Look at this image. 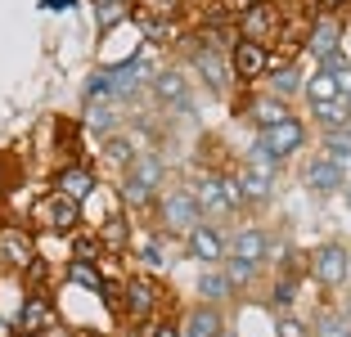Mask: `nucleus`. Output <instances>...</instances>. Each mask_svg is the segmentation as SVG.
Returning a JSON list of instances; mask_svg holds the SVG:
<instances>
[{"mask_svg":"<svg viewBox=\"0 0 351 337\" xmlns=\"http://www.w3.org/2000/svg\"><path fill=\"white\" fill-rule=\"evenodd\" d=\"M302 86H306V72H302L298 63H275V68H270V77H266V90L275 95V99H284V103L298 99Z\"/></svg>","mask_w":351,"mask_h":337,"instance_id":"nucleus-24","label":"nucleus"},{"mask_svg":"<svg viewBox=\"0 0 351 337\" xmlns=\"http://www.w3.org/2000/svg\"><path fill=\"white\" fill-rule=\"evenodd\" d=\"M145 153V149H140V144L131 140V135H108V140H104V149H99V158H104V166H113V171H126V166L135 162V158Z\"/></svg>","mask_w":351,"mask_h":337,"instance_id":"nucleus-25","label":"nucleus"},{"mask_svg":"<svg viewBox=\"0 0 351 337\" xmlns=\"http://www.w3.org/2000/svg\"><path fill=\"white\" fill-rule=\"evenodd\" d=\"M226 310L221 306H207V301H189L180 310V337H221L226 333Z\"/></svg>","mask_w":351,"mask_h":337,"instance_id":"nucleus-18","label":"nucleus"},{"mask_svg":"<svg viewBox=\"0 0 351 337\" xmlns=\"http://www.w3.org/2000/svg\"><path fill=\"white\" fill-rule=\"evenodd\" d=\"M306 279L320 292H342L351 284V247L347 243H315L306 252Z\"/></svg>","mask_w":351,"mask_h":337,"instance_id":"nucleus-5","label":"nucleus"},{"mask_svg":"<svg viewBox=\"0 0 351 337\" xmlns=\"http://www.w3.org/2000/svg\"><path fill=\"white\" fill-rule=\"evenodd\" d=\"M185 256L189 261H198V266H226L230 256V225L221 221H198L194 229L185 234Z\"/></svg>","mask_w":351,"mask_h":337,"instance_id":"nucleus-8","label":"nucleus"},{"mask_svg":"<svg viewBox=\"0 0 351 337\" xmlns=\"http://www.w3.org/2000/svg\"><path fill=\"white\" fill-rule=\"evenodd\" d=\"M279 175H284V166H279L275 158L261 149V144H252V149H248V162H243V171H234L239 194H243V212H248V207H266L270 198H275Z\"/></svg>","mask_w":351,"mask_h":337,"instance_id":"nucleus-2","label":"nucleus"},{"mask_svg":"<svg viewBox=\"0 0 351 337\" xmlns=\"http://www.w3.org/2000/svg\"><path fill=\"white\" fill-rule=\"evenodd\" d=\"M226 279H230V288L234 292H243V288H252L261 279V266H252V261H239V256H226Z\"/></svg>","mask_w":351,"mask_h":337,"instance_id":"nucleus-33","label":"nucleus"},{"mask_svg":"<svg viewBox=\"0 0 351 337\" xmlns=\"http://www.w3.org/2000/svg\"><path fill=\"white\" fill-rule=\"evenodd\" d=\"M68 261H95L99 266L104 261V243L95 229H77V234H68Z\"/></svg>","mask_w":351,"mask_h":337,"instance_id":"nucleus-30","label":"nucleus"},{"mask_svg":"<svg viewBox=\"0 0 351 337\" xmlns=\"http://www.w3.org/2000/svg\"><path fill=\"white\" fill-rule=\"evenodd\" d=\"M342 194H347V203H351V175H347V189H342Z\"/></svg>","mask_w":351,"mask_h":337,"instance_id":"nucleus-40","label":"nucleus"},{"mask_svg":"<svg viewBox=\"0 0 351 337\" xmlns=\"http://www.w3.org/2000/svg\"><path fill=\"white\" fill-rule=\"evenodd\" d=\"M270 252H275V238L261 225H230V256L252 261V266H270Z\"/></svg>","mask_w":351,"mask_h":337,"instance_id":"nucleus-13","label":"nucleus"},{"mask_svg":"<svg viewBox=\"0 0 351 337\" xmlns=\"http://www.w3.org/2000/svg\"><path fill=\"white\" fill-rule=\"evenodd\" d=\"M95 234H99V243H104V256H122V252H131V216L126 212H113L108 221H99L95 225Z\"/></svg>","mask_w":351,"mask_h":337,"instance_id":"nucleus-22","label":"nucleus"},{"mask_svg":"<svg viewBox=\"0 0 351 337\" xmlns=\"http://www.w3.org/2000/svg\"><path fill=\"white\" fill-rule=\"evenodd\" d=\"M311 333L315 337H351V310H320V315L311 319Z\"/></svg>","mask_w":351,"mask_h":337,"instance_id":"nucleus-31","label":"nucleus"},{"mask_svg":"<svg viewBox=\"0 0 351 337\" xmlns=\"http://www.w3.org/2000/svg\"><path fill=\"white\" fill-rule=\"evenodd\" d=\"M194 68H198V77H203L217 95H226L230 82H234V72H230V54H226V63H221L217 45H198V50H194Z\"/></svg>","mask_w":351,"mask_h":337,"instance_id":"nucleus-21","label":"nucleus"},{"mask_svg":"<svg viewBox=\"0 0 351 337\" xmlns=\"http://www.w3.org/2000/svg\"><path fill=\"white\" fill-rule=\"evenodd\" d=\"M95 184H99V175L90 171L86 162H63L59 171H54V194H63V198H73V203H90V194H95Z\"/></svg>","mask_w":351,"mask_h":337,"instance_id":"nucleus-19","label":"nucleus"},{"mask_svg":"<svg viewBox=\"0 0 351 337\" xmlns=\"http://www.w3.org/2000/svg\"><path fill=\"white\" fill-rule=\"evenodd\" d=\"M86 126L108 140V135L122 131V112H117V103H108V99H104V103H86Z\"/></svg>","mask_w":351,"mask_h":337,"instance_id":"nucleus-28","label":"nucleus"},{"mask_svg":"<svg viewBox=\"0 0 351 337\" xmlns=\"http://www.w3.org/2000/svg\"><path fill=\"white\" fill-rule=\"evenodd\" d=\"M162 189H167V166H162V158H158V153H149V149H145V153L122 171V189H117V194H122L126 207H140V212H145V207L158 203Z\"/></svg>","mask_w":351,"mask_h":337,"instance_id":"nucleus-1","label":"nucleus"},{"mask_svg":"<svg viewBox=\"0 0 351 337\" xmlns=\"http://www.w3.org/2000/svg\"><path fill=\"white\" fill-rule=\"evenodd\" d=\"M14 337H36V333H23V328H19V333H14Z\"/></svg>","mask_w":351,"mask_h":337,"instance_id":"nucleus-42","label":"nucleus"},{"mask_svg":"<svg viewBox=\"0 0 351 337\" xmlns=\"http://www.w3.org/2000/svg\"><path fill=\"white\" fill-rule=\"evenodd\" d=\"M0 252H5V270H27L36 256H41V247H36V234L32 229H23V225H5L0 229Z\"/></svg>","mask_w":351,"mask_h":337,"instance_id":"nucleus-17","label":"nucleus"},{"mask_svg":"<svg viewBox=\"0 0 351 337\" xmlns=\"http://www.w3.org/2000/svg\"><path fill=\"white\" fill-rule=\"evenodd\" d=\"M95 5H99V27H113L135 14V0H95Z\"/></svg>","mask_w":351,"mask_h":337,"instance_id":"nucleus-34","label":"nucleus"},{"mask_svg":"<svg viewBox=\"0 0 351 337\" xmlns=\"http://www.w3.org/2000/svg\"><path fill=\"white\" fill-rule=\"evenodd\" d=\"M149 86H154V99L162 103V108L189 112V103H194V86H189L185 68H158L154 77H149Z\"/></svg>","mask_w":351,"mask_h":337,"instance_id":"nucleus-14","label":"nucleus"},{"mask_svg":"<svg viewBox=\"0 0 351 337\" xmlns=\"http://www.w3.org/2000/svg\"><path fill=\"white\" fill-rule=\"evenodd\" d=\"M279 27H284V14H279V5H248V10H239L234 14V32L243 36V41H279Z\"/></svg>","mask_w":351,"mask_h":337,"instance_id":"nucleus-11","label":"nucleus"},{"mask_svg":"<svg viewBox=\"0 0 351 337\" xmlns=\"http://www.w3.org/2000/svg\"><path fill=\"white\" fill-rule=\"evenodd\" d=\"M0 194H5V184H0Z\"/></svg>","mask_w":351,"mask_h":337,"instance_id":"nucleus-44","label":"nucleus"},{"mask_svg":"<svg viewBox=\"0 0 351 337\" xmlns=\"http://www.w3.org/2000/svg\"><path fill=\"white\" fill-rule=\"evenodd\" d=\"M185 0H135V14L140 18H176Z\"/></svg>","mask_w":351,"mask_h":337,"instance_id":"nucleus-35","label":"nucleus"},{"mask_svg":"<svg viewBox=\"0 0 351 337\" xmlns=\"http://www.w3.org/2000/svg\"><path fill=\"white\" fill-rule=\"evenodd\" d=\"M270 68H275V50H270V45L243 41V36L230 45V72H234V82H239V86H257V82H266Z\"/></svg>","mask_w":351,"mask_h":337,"instance_id":"nucleus-10","label":"nucleus"},{"mask_svg":"<svg viewBox=\"0 0 351 337\" xmlns=\"http://www.w3.org/2000/svg\"><path fill=\"white\" fill-rule=\"evenodd\" d=\"M145 328V337H180V319H149V324H140Z\"/></svg>","mask_w":351,"mask_h":337,"instance_id":"nucleus-37","label":"nucleus"},{"mask_svg":"<svg viewBox=\"0 0 351 337\" xmlns=\"http://www.w3.org/2000/svg\"><path fill=\"white\" fill-rule=\"evenodd\" d=\"M0 270H5V252H0Z\"/></svg>","mask_w":351,"mask_h":337,"instance_id":"nucleus-43","label":"nucleus"},{"mask_svg":"<svg viewBox=\"0 0 351 337\" xmlns=\"http://www.w3.org/2000/svg\"><path fill=\"white\" fill-rule=\"evenodd\" d=\"M311 337H315V333H311Z\"/></svg>","mask_w":351,"mask_h":337,"instance_id":"nucleus-45","label":"nucleus"},{"mask_svg":"<svg viewBox=\"0 0 351 337\" xmlns=\"http://www.w3.org/2000/svg\"><path fill=\"white\" fill-rule=\"evenodd\" d=\"M63 279H68V284H82L86 292H99L108 275H104V261H99V266H95V261H68Z\"/></svg>","mask_w":351,"mask_h":337,"instance_id":"nucleus-32","label":"nucleus"},{"mask_svg":"<svg viewBox=\"0 0 351 337\" xmlns=\"http://www.w3.org/2000/svg\"><path fill=\"white\" fill-rule=\"evenodd\" d=\"M221 337H239V333H234V328H226V333H221Z\"/></svg>","mask_w":351,"mask_h":337,"instance_id":"nucleus-41","label":"nucleus"},{"mask_svg":"<svg viewBox=\"0 0 351 337\" xmlns=\"http://www.w3.org/2000/svg\"><path fill=\"white\" fill-rule=\"evenodd\" d=\"M158 306H162V284L154 275L135 270V275L122 279V319L149 324V319H158Z\"/></svg>","mask_w":351,"mask_h":337,"instance_id":"nucleus-7","label":"nucleus"},{"mask_svg":"<svg viewBox=\"0 0 351 337\" xmlns=\"http://www.w3.org/2000/svg\"><path fill=\"white\" fill-rule=\"evenodd\" d=\"M302 184H306L315 198H333L338 189H347V171H342V166L320 149V153H311L306 166H302Z\"/></svg>","mask_w":351,"mask_h":337,"instance_id":"nucleus-12","label":"nucleus"},{"mask_svg":"<svg viewBox=\"0 0 351 337\" xmlns=\"http://www.w3.org/2000/svg\"><path fill=\"white\" fill-rule=\"evenodd\" d=\"M243 117H248L257 131H266V126L289 122V117H293V103H284V99H275L270 90H261V95H248V99H243Z\"/></svg>","mask_w":351,"mask_h":337,"instance_id":"nucleus-20","label":"nucleus"},{"mask_svg":"<svg viewBox=\"0 0 351 337\" xmlns=\"http://www.w3.org/2000/svg\"><path fill=\"white\" fill-rule=\"evenodd\" d=\"M315 5V14H329V18H338L342 10H351V0H311Z\"/></svg>","mask_w":351,"mask_h":337,"instance_id":"nucleus-38","label":"nucleus"},{"mask_svg":"<svg viewBox=\"0 0 351 337\" xmlns=\"http://www.w3.org/2000/svg\"><path fill=\"white\" fill-rule=\"evenodd\" d=\"M14 328H23V333H36V337H50L54 328H59L54 301H50L45 292H36V288H32V292L23 297V306H19V319H14Z\"/></svg>","mask_w":351,"mask_h":337,"instance_id":"nucleus-16","label":"nucleus"},{"mask_svg":"<svg viewBox=\"0 0 351 337\" xmlns=\"http://www.w3.org/2000/svg\"><path fill=\"white\" fill-rule=\"evenodd\" d=\"M234 10H248V5H266V0H230Z\"/></svg>","mask_w":351,"mask_h":337,"instance_id":"nucleus-39","label":"nucleus"},{"mask_svg":"<svg viewBox=\"0 0 351 337\" xmlns=\"http://www.w3.org/2000/svg\"><path fill=\"white\" fill-rule=\"evenodd\" d=\"M275 337H311V324L293 310H275Z\"/></svg>","mask_w":351,"mask_h":337,"instance_id":"nucleus-36","label":"nucleus"},{"mask_svg":"<svg viewBox=\"0 0 351 337\" xmlns=\"http://www.w3.org/2000/svg\"><path fill=\"white\" fill-rule=\"evenodd\" d=\"M302 99H306V108H315V103H329V99H342V90H338V82H333L329 72H311L306 77V86H302Z\"/></svg>","mask_w":351,"mask_h":337,"instance_id":"nucleus-29","label":"nucleus"},{"mask_svg":"<svg viewBox=\"0 0 351 337\" xmlns=\"http://www.w3.org/2000/svg\"><path fill=\"white\" fill-rule=\"evenodd\" d=\"M27 221H32V229H36V234L68 238V234H77V229H82V221H86V207H82V203H73V198H63V194H54V189H50L45 198H36V203H32Z\"/></svg>","mask_w":351,"mask_h":337,"instance_id":"nucleus-4","label":"nucleus"},{"mask_svg":"<svg viewBox=\"0 0 351 337\" xmlns=\"http://www.w3.org/2000/svg\"><path fill=\"white\" fill-rule=\"evenodd\" d=\"M302 279L306 275H279L275 270V279H270V310H293L298 306V288H302Z\"/></svg>","mask_w":351,"mask_h":337,"instance_id":"nucleus-27","label":"nucleus"},{"mask_svg":"<svg viewBox=\"0 0 351 337\" xmlns=\"http://www.w3.org/2000/svg\"><path fill=\"white\" fill-rule=\"evenodd\" d=\"M342 36H347V27H342V18H329V14H315L306 27V54L315 63L333 59V54H342Z\"/></svg>","mask_w":351,"mask_h":337,"instance_id":"nucleus-15","label":"nucleus"},{"mask_svg":"<svg viewBox=\"0 0 351 337\" xmlns=\"http://www.w3.org/2000/svg\"><path fill=\"white\" fill-rule=\"evenodd\" d=\"M194 198H198V207H203L207 221H221V225H226L230 216L243 212V194H239V180H234V175H226V171H207L203 180L194 184Z\"/></svg>","mask_w":351,"mask_h":337,"instance_id":"nucleus-6","label":"nucleus"},{"mask_svg":"<svg viewBox=\"0 0 351 337\" xmlns=\"http://www.w3.org/2000/svg\"><path fill=\"white\" fill-rule=\"evenodd\" d=\"M306 112H311V126H320V135H324V131H338V126L351 122V99H329V103H315Z\"/></svg>","mask_w":351,"mask_h":337,"instance_id":"nucleus-26","label":"nucleus"},{"mask_svg":"<svg viewBox=\"0 0 351 337\" xmlns=\"http://www.w3.org/2000/svg\"><path fill=\"white\" fill-rule=\"evenodd\" d=\"M306 140H311V122H302L298 112H293L289 122H279V126H266V131H257V144L266 149L270 158H275L279 166H289L293 158L306 149Z\"/></svg>","mask_w":351,"mask_h":337,"instance_id":"nucleus-9","label":"nucleus"},{"mask_svg":"<svg viewBox=\"0 0 351 337\" xmlns=\"http://www.w3.org/2000/svg\"><path fill=\"white\" fill-rule=\"evenodd\" d=\"M194 292H198V301H207V306H221V310H226L230 301L239 297L234 288H230V279H226V270H221V266H207L203 275H198Z\"/></svg>","mask_w":351,"mask_h":337,"instance_id":"nucleus-23","label":"nucleus"},{"mask_svg":"<svg viewBox=\"0 0 351 337\" xmlns=\"http://www.w3.org/2000/svg\"><path fill=\"white\" fill-rule=\"evenodd\" d=\"M347 288H351V284H347Z\"/></svg>","mask_w":351,"mask_h":337,"instance_id":"nucleus-46","label":"nucleus"},{"mask_svg":"<svg viewBox=\"0 0 351 337\" xmlns=\"http://www.w3.org/2000/svg\"><path fill=\"white\" fill-rule=\"evenodd\" d=\"M154 216H158V229H167V234H176V238H185L198 221H207L189 184H167L162 194H158V203H154Z\"/></svg>","mask_w":351,"mask_h":337,"instance_id":"nucleus-3","label":"nucleus"}]
</instances>
